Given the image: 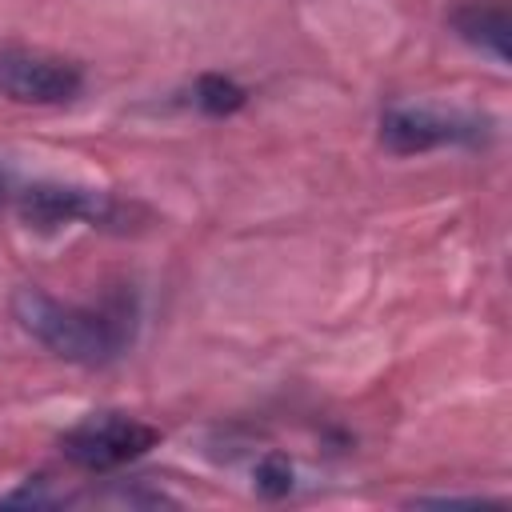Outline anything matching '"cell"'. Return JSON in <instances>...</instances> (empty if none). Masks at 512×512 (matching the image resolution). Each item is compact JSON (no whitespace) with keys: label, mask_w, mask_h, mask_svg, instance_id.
Here are the masks:
<instances>
[{"label":"cell","mask_w":512,"mask_h":512,"mask_svg":"<svg viewBox=\"0 0 512 512\" xmlns=\"http://www.w3.org/2000/svg\"><path fill=\"white\" fill-rule=\"evenodd\" d=\"M492 124L472 112H444L424 104H388L380 112V148L392 156H420L432 148H484Z\"/></svg>","instance_id":"3"},{"label":"cell","mask_w":512,"mask_h":512,"mask_svg":"<svg viewBox=\"0 0 512 512\" xmlns=\"http://www.w3.org/2000/svg\"><path fill=\"white\" fill-rule=\"evenodd\" d=\"M252 476H256V492H260L264 500H280V496H288V492H292V480H296L292 460H288L284 452H264V456L256 460Z\"/></svg>","instance_id":"8"},{"label":"cell","mask_w":512,"mask_h":512,"mask_svg":"<svg viewBox=\"0 0 512 512\" xmlns=\"http://www.w3.org/2000/svg\"><path fill=\"white\" fill-rule=\"evenodd\" d=\"M448 28L468 48L492 56L500 68L508 64V4L504 0H460L448 12Z\"/></svg>","instance_id":"6"},{"label":"cell","mask_w":512,"mask_h":512,"mask_svg":"<svg viewBox=\"0 0 512 512\" xmlns=\"http://www.w3.org/2000/svg\"><path fill=\"white\" fill-rule=\"evenodd\" d=\"M84 92V68L32 48H0V96L16 104L56 108Z\"/></svg>","instance_id":"5"},{"label":"cell","mask_w":512,"mask_h":512,"mask_svg":"<svg viewBox=\"0 0 512 512\" xmlns=\"http://www.w3.org/2000/svg\"><path fill=\"white\" fill-rule=\"evenodd\" d=\"M12 320L52 356L80 364V368H104L120 360L136 336V304L128 296H112L108 304H68L44 292L40 284H20L8 300Z\"/></svg>","instance_id":"1"},{"label":"cell","mask_w":512,"mask_h":512,"mask_svg":"<svg viewBox=\"0 0 512 512\" xmlns=\"http://www.w3.org/2000/svg\"><path fill=\"white\" fill-rule=\"evenodd\" d=\"M16 212L36 232H56L64 224H92V228H128L132 204L76 184H28L16 192Z\"/></svg>","instance_id":"4"},{"label":"cell","mask_w":512,"mask_h":512,"mask_svg":"<svg viewBox=\"0 0 512 512\" xmlns=\"http://www.w3.org/2000/svg\"><path fill=\"white\" fill-rule=\"evenodd\" d=\"M4 200H8V176L0 172V204H4Z\"/></svg>","instance_id":"9"},{"label":"cell","mask_w":512,"mask_h":512,"mask_svg":"<svg viewBox=\"0 0 512 512\" xmlns=\"http://www.w3.org/2000/svg\"><path fill=\"white\" fill-rule=\"evenodd\" d=\"M192 104H196L204 116L224 120V116H236V112L248 104V88L236 84V80L224 76V72H204V76H196V84H192Z\"/></svg>","instance_id":"7"},{"label":"cell","mask_w":512,"mask_h":512,"mask_svg":"<svg viewBox=\"0 0 512 512\" xmlns=\"http://www.w3.org/2000/svg\"><path fill=\"white\" fill-rule=\"evenodd\" d=\"M160 444V428L128 416V412H92L68 432H60L56 448L80 472H116Z\"/></svg>","instance_id":"2"}]
</instances>
